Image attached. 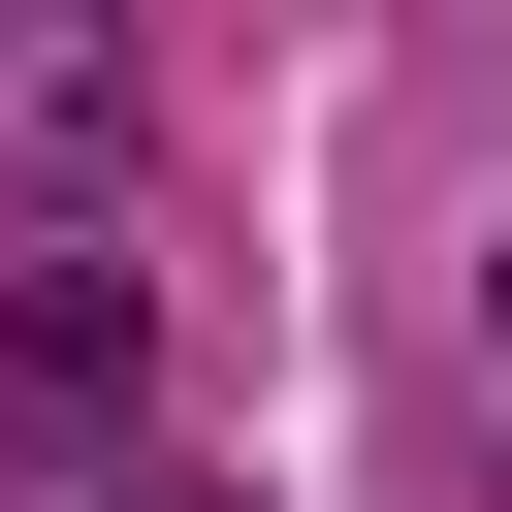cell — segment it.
I'll return each mask as SVG.
<instances>
[{
  "mask_svg": "<svg viewBox=\"0 0 512 512\" xmlns=\"http://www.w3.org/2000/svg\"><path fill=\"white\" fill-rule=\"evenodd\" d=\"M480 352H512V256H480Z\"/></svg>",
  "mask_w": 512,
  "mask_h": 512,
  "instance_id": "cell-4",
  "label": "cell"
},
{
  "mask_svg": "<svg viewBox=\"0 0 512 512\" xmlns=\"http://www.w3.org/2000/svg\"><path fill=\"white\" fill-rule=\"evenodd\" d=\"M128 128H160V64H128V32H64V0H0V192H32V224H96V192H128Z\"/></svg>",
  "mask_w": 512,
  "mask_h": 512,
  "instance_id": "cell-2",
  "label": "cell"
},
{
  "mask_svg": "<svg viewBox=\"0 0 512 512\" xmlns=\"http://www.w3.org/2000/svg\"><path fill=\"white\" fill-rule=\"evenodd\" d=\"M0 416H32V480H128V416H160V288H128L96 224H0Z\"/></svg>",
  "mask_w": 512,
  "mask_h": 512,
  "instance_id": "cell-1",
  "label": "cell"
},
{
  "mask_svg": "<svg viewBox=\"0 0 512 512\" xmlns=\"http://www.w3.org/2000/svg\"><path fill=\"white\" fill-rule=\"evenodd\" d=\"M32 512H192V480H32Z\"/></svg>",
  "mask_w": 512,
  "mask_h": 512,
  "instance_id": "cell-3",
  "label": "cell"
}]
</instances>
